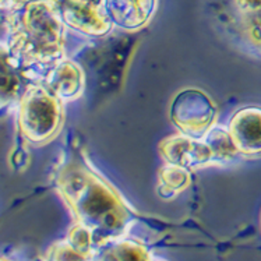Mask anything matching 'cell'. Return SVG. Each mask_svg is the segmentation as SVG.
<instances>
[{
  "instance_id": "cell-15",
  "label": "cell",
  "mask_w": 261,
  "mask_h": 261,
  "mask_svg": "<svg viewBox=\"0 0 261 261\" xmlns=\"http://www.w3.org/2000/svg\"><path fill=\"white\" fill-rule=\"evenodd\" d=\"M45 261H92V256L75 249L69 240L63 239L50 246Z\"/></svg>"
},
{
  "instance_id": "cell-1",
  "label": "cell",
  "mask_w": 261,
  "mask_h": 261,
  "mask_svg": "<svg viewBox=\"0 0 261 261\" xmlns=\"http://www.w3.org/2000/svg\"><path fill=\"white\" fill-rule=\"evenodd\" d=\"M55 186L75 222L91 230L96 247L127 236L136 214L92 166L79 161L62 162L56 169Z\"/></svg>"
},
{
  "instance_id": "cell-2",
  "label": "cell",
  "mask_w": 261,
  "mask_h": 261,
  "mask_svg": "<svg viewBox=\"0 0 261 261\" xmlns=\"http://www.w3.org/2000/svg\"><path fill=\"white\" fill-rule=\"evenodd\" d=\"M7 13L5 42L11 62L31 84L42 83L66 59V25L50 0H30Z\"/></svg>"
},
{
  "instance_id": "cell-8",
  "label": "cell",
  "mask_w": 261,
  "mask_h": 261,
  "mask_svg": "<svg viewBox=\"0 0 261 261\" xmlns=\"http://www.w3.org/2000/svg\"><path fill=\"white\" fill-rule=\"evenodd\" d=\"M158 0H103V9L112 25L137 31L152 18Z\"/></svg>"
},
{
  "instance_id": "cell-10",
  "label": "cell",
  "mask_w": 261,
  "mask_h": 261,
  "mask_svg": "<svg viewBox=\"0 0 261 261\" xmlns=\"http://www.w3.org/2000/svg\"><path fill=\"white\" fill-rule=\"evenodd\" d=\"M30 84L11 62L6 42H0V109L17 105Z\"/></svg>"
},
{
  "instance_id": "cell-7",
  "label": "cell",
  "mask_w": 261,
  "mask_h": 261,
  "mask_svg": "<svg viewBox=\"0 0 261 261\" xmlns=\"http://www.w3.org/2000/svg\"><path fill=\"white\" fill-rule=\"evenodd\" d=\"M228 132L243 160L261 158V107L239 108L230 116Z\"/></svg>"
},
{
  "instance_id": "cell-14",
  "label": "cell",
  "mask_w": 261,
  "mask_h": 261,
  "mask_svg": "<svg viewBox=\"0 0 261 261\" xmlns=\"http://www.w3.org/2000/svg\"><path fill=\"white\" fill-rule=\"evenodd\" d=\"M239 17L245 41L254 52L261 55V5L254 11Z\"/></svg>"
},
{
  "instance_id": "cell-4",
  "label": "cell",
  "mask_w": 261,
  "mask_h": 261,
  "mask_svg": "<svg viewBox=\"0 0 261 261\" xmlns=\"http://www.w3.org/2000/svg\"><path fill=\"white\" fill-rule=\"evenodd\" d=\"M169 116L180 133L203 139L204 134L215 124L218 109L211 96L204 91L187 88L173 98Z\"/></svg>"
},
{
  "instance_id": "cell-16",
  "label": "cell",
  "mask_w": 261,
  "mask_h": 261,
  "mask_svg": "<svg viewBox=\"0 0 261 261\" xmlns=\"http://www.w3.org/2000/svg\"><path fill=\"white\" fill-rule=\"evenodd\" d=\"M9 162H10V166L13 168V171L24 172L28 168V164H30L28 149L22 144L17 145L16 148L11 151Z\"/></svg>"
},
{
  "instance_id": "cell-6",
  "label": "cell",
  "mask_w": 261,
  "mask_h": 261,
  "mask_svg": "<svg viewBox=\"0 0 261 261\" xmlns=\"http://www.w3.org/2000/svg\"><path fill=\"white\" fill-rule=\"evenodd\" d=\"M165 164L181 166L190 172L211 166V149L203 139H194L179 133L166 137L158 145Z\"/></svg>"
},
{
  "instance_id": "cell-17",
  "label": "cell",
  "mask_w": 261,
  "mask_h": 261,
  "mask_svg": "<svg viewBox=\"0 0 261 261\" xmlns=\"http://www.w3.org/2000/svg\"><path fill=\"white\" fill-rule=\"evenodd\" d=\"M30 0H0V10L11 11L20 7V6L25 5Z\"/></svg>"
},
{
  "instance_id": "cell-13",
  "label": "cell",
  "mask_w": 261,
  "mask_h": 261,
  "mask_svg": "<svg viewBox=\"0 0 261 261\" xmlns=\"http://www.w3.org/2000/svg\"><path fill=\"white\" fill-rule=\"evenodd\" d=\"M192 185V172L181 166L166 164L158 172L156 193L164 200H172Z\"/></svg>"
},
{
  "instance_id": "cell-3",
  "label": "cell",
  "mask_w": 261,
  "mask_h": 261,
  "mask_svg": "<svg viewBox=\"0 0 261 261\" xmlns=\"http://www.w3.org/2000/svg\"><path fill=\"white\" fill-rule=\"evenodd\" d=\"M64 124V103L43 86L32 83L17 102V128L25 143L35 147L49 144Z\"/></svg>"
},
{
  "instance_id": "cell-9",
  "label": "cell",
  "mask_w": 261,
  "mask_h": 261,
  "mask_svg": "<svg viewBox=\"0 0 261 261\" xmlns=\"http://www.w3.org/2000/svg\"><path fill=\"white\" fill-rule=\"evenodd\" d=\"M42 84L63 103H67L83 96L86 90V74L73 60L63 59L46 75Z\"/></svg>"
},
{
  "instance_id": "cell-18",
  "label": "cell",
  "mask_w": 261,
  "mask_h": 261,
  "mask_svg": "<svg viewBox=\"0 0 261 261\" xmlns=\"http://www.w3.org/2000/svg\"><path fill=\"white\" fill-rule=\"evenodd\" d=\"M149 261H165V260H162V258H156V257H151Z\"/></svg>"
},
{
  "instance_id": "cell-5",
  "label": "cell",
  "mask_w": 261,
  "mask_h": 261,
  "mask_svg": "<svg viewBox=\"0 0 261 261\" xmlns=\"http://www.w3.org/2000/svg\"><path fill=\"white\" fill-rule=\"evenodd\" d=\"M66 27L90 37H102L112 28L103 3L95 0H50Z\"/></svg>"
},
{
  "instance_id": "cell-11",
  "label": "cell",
  "mask_w": 261,
  "mask_h": 261,
  "mask_svg": "<svg viewBox=\"0 0 261 261\" xmlns=\"http://www.w3.org/2000/svg\"><path fill=\"white\" fill-rule=\"evenodd\" d=\"M151 257L141 242L124 236L96 247L92 261H149Z\"/></svg>"
},
{
  "instance_id": "cell-12",
  "label": "cell",
  "mask_w": 261,
  "mask_h": 261,
  "mask_svg": "<svg viewBox=\"0 0 261 261\" xmlns=\"http://www.w3.org/2000/svg\"><path fill=\"white\" fill-rule=\"evenodd\" d=\"M203 140L211 149V155H213L211 166H229L243 160L230 137L228 127L225 126L214 124L204 134Z\"/></svg>"
}]
</instances>
